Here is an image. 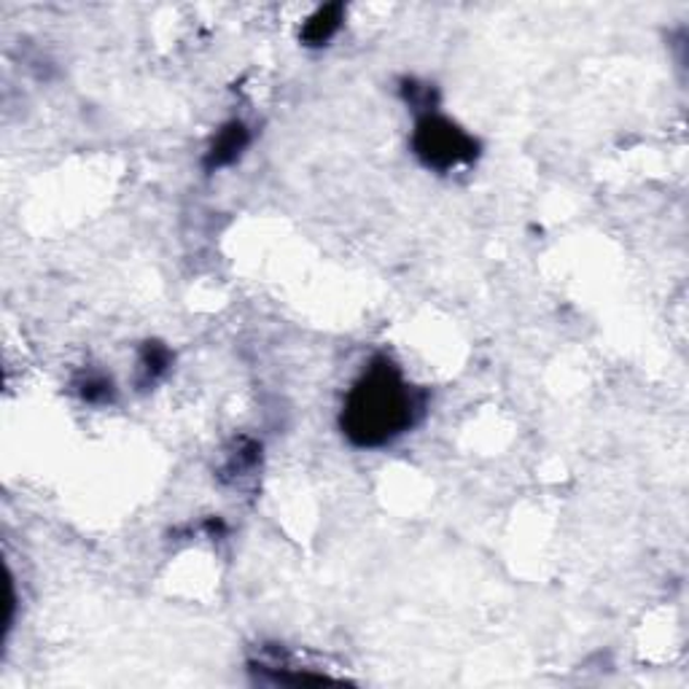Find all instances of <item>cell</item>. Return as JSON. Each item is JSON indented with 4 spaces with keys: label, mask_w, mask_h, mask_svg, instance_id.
I'll use <instances>...</instances> for the list:
<instances>
[{
    "label": "cell",
    "mask_w": 689,
    "mask_h": 689,
    "mask_svg": "<svg viewBox=\"0 0 689 689\" xmlns=\"http://www.w3.org/2000/svg\"><path fill=\"white\" fill-rule=\"evenodd\" d=\"M426 394L415 389L389 356H378L347 391L340 431L353 447L380 450L418 426Z\"/></svg>",
    "instance_id": "1"
},
{
    "label": "cell",
    "mask_w": 689,
    "mask_h": 689,
    "mask_svg": "<svg viewBox=\"0 0 689 689\" xmlns=\"http://www.w3.org/2000/svg\"><path fill=\"white\" fill-rule=\"evenodd\" d=\"M409 146H413L418 162L426 170H434V173H450V170L477 162L482 151L475 135L466 133L453 119L442 116L440 111L420 113L415 119Z\"/></svg>",
    "instance_id": "2"
},
{
    "label": "cell",
    "mask_w": 689,
    "mask_h": 689,
    "mask_svg": "<svg viewBox=\"0 0 689 689\" xmlns=\"http://www.w3.org/2000/svg\"><path fill=\"white\" fill-rule=\"evenodd\" d=\"M250 146V127L243 119H232V122L221 124L219 133L210 140L208 151L202 157V168L208 173H219V170L232 168Z\"/></svg>",
    "instance_id": "3"
},
{
    "label": "cell",
    "mask_w": 689,
    "mask_h": 689,
    "mask_svg": "<svg viewBox=\"0 0 689 689\" xmlns=\"http://www.w3.org/2000/svg\"><path fill=\"white\" fill-rule=\"evenodd\" d=\"M347 9L343 3H327L318 5L299 27V41L307 49H323L340 36L345 25Z\"/></svg>",
    "instance_id": "4"
},
{
    "label": "cell",
    "mask_w": 689,
    "mask_h": 689,
    "mask_svg": "<svg viewBox=\"0 0 689 689\" xmlns=\"http://www.w3.org/2000/svg\"><path fill=\"white\" fill-rule=\"evenodd\" d=\"M173 367V350L159 340H148L138 347V367H135V385L140 391L153 389Z\"/></svg>",
    "instance_id": "5"
},
{
    "label": "cell",
    "mask_w": 689,
    "mask_h": 689,
    "mask_svg": "<svg viewBox=\"0 0 689 689\" xmlns=\"http://www.w3.org/2000/svg\"><path fill=\"white\" fill-rule=\"evenodd\" d=\"M259 458H261V444L248 440V436H243V440L235 442V450L226 455L219 477L224 482H237V480H243V477H250L256 471V466H259Z\"/></svg>",
    "instance_id": "6"
},
{
    "label": "cell",
    "mask_w": 689,
    "mask_h": 689,
    "mask_svg": "<svg viewBox=\"0 0 689 689\" xmlns=\"http://www.w3.org/2000/svg\"><path fill=\"white\" fill-rule=\"evenodd\" d=\"M73 391L84 404H111L116 396L113 380L98 369H84L73 378Z\"/></svg>",
    "instance_id": "7"
},
{
    "label": "cell",
    "mask_w": 689,
    "mask_h": 689,
    "mask_svg": "<svg viewBox=\"0 0 689 689\" xmlns=\"http://www.w3.org/2000/svg\"><path fill=\"white\" fill-rule=\"evenodd\" d=\"M398 98L407 102L415 113H429L440 111V93H436L434 84L418 82V78H402L398 82Z\"/></svg>",
    "instance_id": "8"
}]
</instances>
